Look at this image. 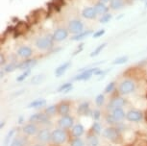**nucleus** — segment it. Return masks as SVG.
Instances as JSON below:
<instances>
[{"mask_svg": "<svg viewBox=\"0 0 147 146\" xmlns=\"http://www.w3.org/2000/svg\"><path fill=\"white\" fill-rule=\"evenodd\" d=\"M102 131V126L98 121H95L92 124V127H91V133L94 135H99Z\"/></svg>", "mask_w": 147, "mask_h": 146, "instance_id": "473e14b6", "label": "nucleus"}, {"mask_svg": "<svg viewBox=\"0 0 147 146\" xmlns=\"http://www.w3.org/2000/svg\"><path fill=\"white\" fill-rule=\"evenodd\" d=\"M4 125H5V122H4V121H2V122H1V125H0V128H3L4 127Z\"/></svg>", "mask_w": 147, "mask_h": 146, "instance_id": "3c124183", "label": "nucleus"}, {"mask_svg": "<svg viewBox=\"0 0 147 146\" xmlns=\"http://www.w3.org/2000/svg\"><path fill=\"white\" fill-rule=\"evenodd\" d=\"M115 82H111V83H109V84L107 85L106 87H105L104 92L105 93H111L113 89H115Z\"/></svg>", "mask_w": 147, "mask_h": 146, "instance_id": "79ce46f5", "label": "nucleus"}, {"mask_svg": "<svg viewBox=\"0 0 147 146\" xmlns=\"http://www.w3.org/2000/svg\"><path fill=\"white\" fill-rule=\"evenodd\" d=\"M58 125H59L60 128L65 129V130H68V129H71L74 126V119L69 114L63 115L58 121Z\"/></svg>", "mask_w": 147, "mask_h": 146, "instance_id": "39448f33", "label": "nucleus"}, {"mask_svg": "<svg viewBox=\"0 0 147 146\" xmlns=\"http://www.w3.org/2000/svg\"><path fill=\"white\" fill-rule=\"evenodd\" d=\"M87 142L88 146H98L99 145V139L97 137V135L90 134L87 137Z\"/></svg>", "mask_w": 147, "mask_h": 146, "instance_id": "a878e982", "label": "nucleus"}, {"mask_svg": "<svg viewBox=\"0 0 147 146\" xmlns=\"http://www.w3.org/2000/svg\"><path fill=\"white\" fill-rule=\"evenodd\" d=\"M128 62V57L123 56V57H118L113 62V65H123L125 63Z\"/></svg>", "mask_w": 147, "mask_h": 146, "instance_id": "c9c22d12", "label": "nucleus"}, {"mask_svg": "<svg viewBox=\"0 0 147 146\" xmlns=\"http://www.w3.org/2000/svg\"><path fill=\"white\" fill-rule=\"evenodd\" d=\"M4 72H5V71H4V70H2V71H1V74H0V76H1V77H3V75H4Z\"/></svg>", "mask_w": 147, "mask_h": 146, "instance_id": "864d4df0", "label": "nucleus"}, {"mask_svg": "<svg viewBox=\"0 0 147 146\" xmlns=\"http://www.w3.org/2000/svg\"><path fill=\"white\" fill-rule=\"evenodd\" d=\"M46 104V100L45 99H37V100L31 102L27 108L29 109H40V108H42L43 106H45Z\"/></svg>", "mask_w": 147, "mask_h": 146, "instance_id": "b1692460", "label": "nucleus"}, {"mask_svg": "<svg viewBox=\"0 0 147 146\" xmlns=\"http://www.w3.org/2000/svg\"><path fill=\"white\" fill-rule=\"evenodd\" d=\"M124 6V0H110V7L113 10L121 9Z\"/></svg>", "mask_w": 147, "mask_h": 146, "instance_id": "cd10ccee", "label": "nucleus"}, {"mask_svg": "<svg viewBox=\"0 0 147 146\" xmlns=\"http://www.w3.org/2000/svg\"><path fill=\"white\" fill-rule=\"evenodd\" d=\"M92 34V31L91 30H87V31H84V32H81L77 35H74L73 37L71 38L72 40H81L83 38H87L88 35H91Z\"/></svg>", "mask_w": 147, "mask_h": 146, "instance_id": "bb28decb", "label": "nucleus"}, {"mask_svg": "<svg viewBox=\"0 0 147 146\" xmlns=\"http://www.w3.org/2000/svg\"><path fill=\"white\" fill-rule=\"evenodd\" d=\"M111 114H112V115L115 117V119L117 121V122H120V121L123 120L124 118H126V114L122 108L113 109L112 111H111Z\"/></svg>", "mask_w": 147, "mask_h": 146, "instance_id": "6ab92c4d", "label": "nucleus"}, {"mask_svg": "<svg viewBox=\"0 0 147 146\" xmlns=\"http://www.w3.org/2000/svg\"><path fill=\"white\" fill-rule=\"evenodd\" d=\"M126 119L130 122H140L143 119V114L138 110H131L126 114Z\"/></svg>", "mask_w": 147, "mask_h": 146, "instance_id": "9d476101", "label": "nucleus"}, {"mask_svg": "<svg viewBox=\"0 0 147 146\" xmlns=\"http://www.w3.org/2000/svg\"><path fill=\"white\" fill-rule=\"evenodd\" d=\"M73 89V86H72V83L71 82H67L65 83L61 86L59 89H58V92H68Z\"/></svg>", "mask_w": 147, "mask_h": 146, "instance_id": "c85d7f7f", "label": "nucleus"}, {"mask_svg": "<svg viewBox=\"0 0 147 146\" xmlns=\"http://www.w3.org/2000/svg\"><path fill=\"white\" fill-rule=\"evenodd\" d=\"M70 146H85V142L80 137H73L70 141Z\"/></svg>", "mask_w": 147, "mask_h": 146, "instance_id": "f704fd0d", "label": "nucleus"}, {"mask_svg": "<svg viewBox=\"0 0 147 146\" xmlns=\"http://www.w3.org/2000/svg\"><path fill=\"white\" fill-rule=\"evenodd\" d=\"M133 146H147V140L146 139H138Z\"/></svg>", "mask_w": 147, "mask_h": 146, "instance_id": "c03bdc74", "label": "nucleus"}, {"mask_svg": "<svg viewBox=\"0 0 147 146\" xmlns=\"http://www.w3.org/2000/svg\"><path fill=\"white\" fill-rule=\"evenodd\" d=\"M44 79H45V75H44V74H37V75H35L31 79V84L32 85L41 84V83L44 81Z\"/></svg>", "mask_w": 147, "mask_h": 146, "instance_id": "c756f323", "label": "nucleus"}, {"mask_svg": "<svg viewBox=\"0 0 147 146\" xmlns=\"http://www.w3.org/2000/svg\"><path fill=\"white\" fill-rule=\"evenodd\" d=\"M29 121L32 123H40V124H46L49 123V117L45 112H38V114H32L29 118Z\"/></svg>", "mask_w": 147, "mask_h": 146, "instance_id": "1a4fd4ad", "label": "nucleus"}, {"mask_svg": "<svg viewBox=\"0 0 147 146\" xmlns=\"http://www.w3.org/2000/svg\"><path fill=\"white\" fill-rule=\"evenodd\" d=\"M111 19H112V15L108 13H105V15H103V16L99 19V22H100V23H108Z\"/></svg>", "mask_w": 147, "mask_h": 146, "instance_id": "a19ab883", "label": "nucleus"}, {"mask_svg": "<svg viewBox=\"0 0 147 146\" xmlns=\"http://www.w3.org/2000/svg\"><path fill=\"white\" fill-rule=\"evenodd\" d=\"M16 68H18V65L15 64V63H11V64L7 65L6 67H5L4 71L6 73H10V72H13V71H15Z\"/></svg>", "mask_w": 147, "mask_h": 146, "instance_id": "72a5a7b5", "label": "nucleus"}, {"mask_svg": "<svg viewBox=\"0 0 147 146\" xmlns=\"http://www.w3.org/2000/svg\"><path fill=\"white\" fill-rule=\"evenodd\" d=\"M108 1H109V0H100V2H103V3H106Z\"/></svg>", "mask_w": 147, "mask_h": 146, "instance_id": "5fc2aeb1", "label": "nucleus"}, {"mask_svg": "<svg viewBox=\"0 0 147 146\" xmlns=\"http://www.w3.org/2000/svg\"><path fill=\"white\" fill-rule=\"evenodd\" d=\"M53 36L51 35H47L44 36V37H40L38 38L37 40H36V46L38 49H41V50H46V49H49L52 47L53 45Z\"/></svg>", "mask_w": 147, "mask_h": 146, "instance_id": "20e7f679", "label": "nucleus"}, {"mask_svg": "<svg viewBox=\"0 0 147 146\" xmlns=\"http://www.w3.org/2000/svg\"><path fill=\"white\" fill-rule=\"evenodd\" d=\"M51 137H52V132L49 130L48 128L40 129L37 134L38 140H40V142H44V143L51 141Z\"/></svg>", "mask_w": 147, "mask_h": 146, "instance_id": "9b49d317", "label": "nucleus"}, {"mask_svg": "<svg viewBox=\"0 0 147 146\" xmlns=\"http://www.w3.org/2000/svg\"><path fill=\"white\" fill-rule=\"evenodd\" d=\"M85 133V128L82 124H75L73 127L71 128V136L73 137H81L83 134Z\"/></svg>", "mask_w": 147, "mask_h": 146, "instance_id": "aec40b11", "label": "nucleus"}, {"mask_svg": "<svg viewBox=\"0 0 147 146\" xmlns=\"http://www.w3.org/2000/svg\"><path fill=\"white\" fill-rule=\"evenodd\" d=\"M69 112H70V104H69V102L63 101L58 105V114H61L62 116L69 114Z\"/></svg>", "mask_w": 147, "mask_h": 146, "instance_id": "a211bd4d", "label": "nucleus"}, {"mask_svg": "<svg viewBox=\"0 0 147 146\" xmlns=\"http://www.w3.org/2000/svg\"><path fill=\"white\" fill-rule=\"evenodd\" d=\"M30 28V24L25 21H19L13 28V35L15 38H18L19 36H22L24 34H26L28 32V30Z\"/></svg>", "mask_w": 147, "mask_h": 146, "instance_id": "0eeeda50", "label": "nucleus"}, {"mask_svg": "<svg viewBox=\"0 0 147 146\" xmlns=\"http://www.w3.org/2000/svg\"><path fill=\"white\" fill-rule=\"evenodd\" d=\"M33 50L29 46H21L18 49V55L21 58H25V59H29L32 56Z\"/></svg>", "mask_w": 147, "mask_h": 146, "instance_id": "412c9836", "label": "nucleus"}, {"mask_svg": "<svg viewBox=\"0 0 147 146\" xmlns=\"http://www.w3.org/2000/svg\"><path fill=\"white\" fill-rule=\"evenodd\" d=\"M30 73H31V69L25 70L23 73H21L20 75H19L18 78H16V81H18V82H23L24 80H25L27 77L30 75Z\"/></svg>", "mask_w": 147, "mask_h": 146, "instance_id": "4c0bfd02", "label": "nucleus"}, {"mask_svg": "<svg viewBox=\"0 0 147 146\" xmlns=\"http://www.w3.org/2000/svg\"><path fill=\"white\" fill-rule=\"evenodd\" d=\"M22 131H23V133L25 135H27V136H34V135L38 134V132L40 130L38 129L37 125H36L35 123L30 122V123L26 124V125L23 126Z\"/></svg>", "mask_w": 147, "mask_h": 146, "instance_id": "2eb2a0df", "label": "nucleus"}, {"mask_svg": "<svg viewBox=\"0 0 147 146\" xmlns=\"http://www.w3.org/2000/svg\"><path fill=\"white\" fill-rule=\"evenodd\" d=\"M23 123V116H19L18 118V124H21Z\"/></svg>", "mask_w": 147, "mask_h": 146, "instance_id": "8fccbe9b", "label": "nucleus"}, {"mask_svg": "<svg viewBox=\"0 0 147 146\" xmlns=\"http://www.w3.org/2000/svg\"><path fill=\"white\" fill-rule=\"evenodd\" d=\"M106 46H107V42H104V43H102V44L98 45V46H97V47H96L95 49H94V50L90 53V57H91V58L96 57L97 55L101 53V51L103 50V49H104L105 47H106Z\"/></svg>", "mask_w": 147, "mask_h": 146, "instance_id": "2f4dec72", "label": "nucleus"}, {"mask_svg": "<svg viewBox=\"0 0 147 146\" xmlns=\"http://www.w3.org/2000/svg\"><path fill=\"white\" fill-rule=\"evenodd\" d=\"M103 73H106V71H104V70H101V69H99V68H97V69L95 70V72H94V75H96V76H100L102 75Z\"/></svg>", "mask_w": 147, "mask_h": 146, "instance_id": "de8ad7c7", "label": "nucleus"}, {"mask_svg": "<svg viewBox=\"0 0 147 146\" xmlns=\"http://www.w3.org/2000/svg\"><path fill=\"white\" fill-rule=\"evenodd\" d=\"M66 139H67V132L65 129L57 128L52 131L51 141L53 142V144L62 145L66 141Z\"/></svg>", "mask_w": 147, "mask_h": 146, "instance_id": "f257e3e1", "label": "nucleus"}, {"mask_svg": "<svg viewBox=\"0 0 147 146\" xmlns=\"http://www.w3.org/2000/svg\"><path fill=\"white\" fill-rule=\"evenodd\" d=\"M145 6H146V7H147V2H146V4H145Z\"/></svg>", "mask_w": 147, "mask_h": 146, "instance_id": "4d7b16f0", "label": "nucleus"}, {"mask_svg": "<svg viewBox=\"0 0 147 146\" xmlns=\"http://www.w3.org/2000/svg\"><path fill=\"white\" fill-rule=\"evenodd\" d=\"M53 40L55 41H62L65 40L68 36V31L65 28H59L53 33Z\"/></svg>", "mask_w": 147, "mask_h": 146, "instance_id": "4468645a", "label": "nucleus"}, {"mask_svg": "<svg viewBox=\"0 0 147 146\" xmlns=\"http://www.w3.org/2000/svg\"><path fill=\"white\" fill-rule=\"evenodd\" d=\"M44 112L48 115V116H52V115H55L58 112V105H51L49 107H47L45 109Z\"/></svg>", "mask_w": 147, "mask_h": 146, "instance_id": "7c9ffc66", "label": "nucleus"}, {"mask_svg": "<svg viewBox=\"0 0 147 146\" xmlns=\"http://www.w3.org/2000/svg\"><path fill=\"white\" fill-rule=\"evenodd\" d=\"M104 101H105V96H104V94H98V95L96 96L95 103H96V105L98 106V107L103 106Z\"/></svg>", "mask_w": 147, "mask_h": 146, "instance_id": "ea45409f", "label": "nucleus"}, {"mask_svg": "<svg viewBox=\"0 0 147 146\" xmlns=\"http://www.w3.org/2000/svg\"><path fill=\"white\" fill-rule=\"evenodd\" d=\"M105 34V30H99V31H97V32H95L94 34L92 35V37L94 38H100V37H102Z\"/></svg>", "mask_w": 147, "mask_h": 146, "instance_id": "a18cd8bd", "label": "nucleus"}, {"mask_svg": "<svg viewBox=\"0 0 147 146\" xmlns=\"http://www.w3.org/2000/svg\"><path fill=\"white\" fill-rule=\"evenodd\" d=\"M70 65H71L70 62H66V63H65V64L61 65L60 67H58L56 68V70H55V75H56V77L63 76V74L65 73V71L70 67Z\"/></svg>", "mask_w": 147, "mask_h": 146, "instance_id": "5701e85b", "label": "nucleus"}, {"mask_svg": "<svg viewBox=\"0 0 147 146\" xmlns=\"http://www.w3.org/2000/svg\"><path fill=\"white\" fill-rule=\"evenodd\" d=\"M82 15L84 16L85 18H88V19H93L96 17L97 15V13L94 7H87L83 10L82 12Z\"/></svg>", "mask_w": 147, "mask_h": 146, "instance_id": "4be33fe9", "label": "nucleus"}, {"mask_svg": "<svg viewBox=\"0 0 147 146\" xmlns=\"http://www.w3.org/2000/svg\"><path fill=\"white\" fill-rule=\"evenodd\" d=\"M77 114L79 115H92V112L90 109V103L88 102H83L78 107Z\"/></svg>", "mask_w": 147, "mask_h": 146, "instance_id": "dca6fc26", "label": "nucleus"}, {"mask_svg": "<svg viewBox=\"0 0 147 146\" xmlns=\"http://www.w3.org/2000/svg\"><path fill=\"white\" fill-rule=\"evenodd\" d=\"M127 104L126 99L122 96H115V97H113L109 102V105H108V108L111 109L112 111L113 109L115 108H123Z\"/></svg>", "mask_w": 147, "mask_h": 146, "instance_id": "6e6552de", "label": "nucleus"}, {"mask_svg": "<svg viewBox=\"0 0 147 146\" xmlns=\"http://www.w3.org/2000/svg\"><path fill=\"white\" fill-rule=\"evenodd\" d=\"M97 69L96 67H91V68H88L84 71H82L81 73H79L78 75H76L73 78V80L75 81H87V80L90 79L91 76L94 75V72Z\"/></svg>", "mask_w": 147, "mask_h": 146, "instance_id": "f8f14e48", "label": "nucleus"}, {"mask_svg": "<svg viewBox=\"0 0 147 146\" xmlns=\"http://www.w3.org/2000/svg\"><path fill=\"white\" fill-rule=\"evenodd\" d=\"M37 63H38V61L35 59H26L25 61H23V62L18 65V68L22 70L32 69V68L37 65Z\"/></svg>", "mask_w": 147, "mask_h": 146, "instance_id": "f3484780", "label": "nucleus"}, {"mask_svg": "<svg viewBox=\"0 0 147 146\" xmlns=\"http://www.w3.org/2000/svg\"><path fill=\"white\" fill-rule=\"evenodd\" d=\"M10 146H24V141L22 139L16 137V139H13L12 141H11Z\"/></svg>", "mask_w": 147, "mask_h": 146, "instance_id": "58836bf2", "label": "nucleus"}, {"mask_svg": "<svg viewBox=\"0 0 147 146\" xmlns=\"http://www.w3.org/2000/svg\"><path fill=\"white\" fill-rule=\"evenodd\" d=\"M103 136L107 139L111 140L113 143H120L121 141V135L120 131L117 128L113 126V127H108L103 131Z\"/></svg>", "mask_w": 147, "mask_h": 146, "instance_id": "f03ea898", "label": "nucleus"}, {"mask_svg": "<svg viewBox=\"0 0 147 146\" xmlns=\"http://www.w3.org/2000/svg\"><path fill=\"white\" fill-rule=\"evenodd\" d=\"M32 146H43L42 144H40V143H37V144H34V145H32Z\"/></svg>", "mask_w": 147, "mask_h": 146, "instance_id": "603ef678", "label": "nucleus"}, {"mask_svg": "<svg viewBox=\"0 0 147 146\" xmlns=\"http://www.w3.org/2000/svg\"><path fill=\"white\" fill-rule=\"evenodd\" d=\"M92 118L93 120L95 121H98L99 119H100V116H101V112L99 111V110H94V111L92 112Z\"/></svg>", "mask_w": 147, "mask_h": 146, "instance_id": "37998d69", "label": "nucleus"}, {"mask_svg": "<svg viewBox=\"0 0 147 146\" xmlns=\"http://www.w3.org/2000/svg\"><path fill=\"white\" fill-rule=\"evenodd\" d=\"M143 73L144 72L141 70L140 67H132L127 70L124 75L128 76L130 78H133V79H140L143 77Z\"/></svg>", "mask_w": 147, "mask_h": 146, "instance_id": "ddd939ff", "label": "nucleus"}, {"mask_svg": "<svg viewBox=\"0 0 147 146\" xmlns=\"http://www.w3.org/2000/svg\"><path fill=\"white\" fill-rule=\"evenodd\" d=\"M83 47H84V43H81V44H80V45L78 46V49H77V51L73 52V53H72V55H73V56H75V55L79 54L80 52H81V51L83 50Z\"/></svg>", "mask_w": 147, "mask_h": 146, "instance_id": "49530a36", "label": "nucleus"}, {"mask_svg": "<svg viewBox=\"0 0 147 146\" xmlns=\"http://www.w3.org/2000/svg\"><path fill=\"white\" fill-rule=\"evenodd\" d=\"M0 60H1V61H0V65H4V61H5V58H4V55L3 54L0 55Z\"/></svg>", "mask_w": 147, "mask_h": 146, "instance_id": "09e8293b", "label": "nucleus"}, {"mask_svg": "<svg viewBox=\"0 0 147 146\" xmlns=\"http://www.w3.org/2000/svg\"><path fill=\"white\" fill-rule=\"evenodd\" d=\"M146 116H147V114H146Z\"/></svg>", "mask_w": 147, "mask_h": 146, "instance_id": "13d9d810", "label": "nucleus"}, {"mask_svg": "<svg viewBox=\"0 0 147 146\" xmlns=\"http://www.w3.org/2000/svg\"><path fill=\"white\" fill-rule=\"evenodd\" d=\"M16 133V129H12V130H10V132L8 133L7 137H5V141H4V146H8L9 145L10 141L12 140V137L13 136V134Z\"/></svg>", "mask_w": 147, "mask_h": 146, "instance_id": "e433bc0d", "label": "nucleus"}, {"mask_svg": "<svg viewBox=\"0 0 147 146\" xmlns=\"http://www.w3.org/2000/svg\"><path fill=\"white\" fill-rule=\"evenodd\" d=\"M84 29V23L79 19H72L68 23V31L71 32L72 34H79Z\"/></svg>", "mask_w": 147, "mask_h": 146, "instance_id": "423d86ee", "label": "nucleus"}, {"mask_svg": "<svg viewBox=\"0 0 147 146\" xmlns=\"http://www.w3.org/2000/svg\"><path fill=\"white\" fill-rule=\"evenodd\" d=\"M94 9H95L96 13H99V15H105V13H108V12H109V8L106 7V5L103 2H97L94 5Z\"/></svg>", "mask_w": 147, "mask_h": 146, "instance_id": "393cba45", "label": "nucleus"}, {"mask_svg": "<svg viewBox=\"0 0 147 146\" xmlns=\"http://www.w3.org/2000/svg\"><path fill=\"white\" fill-rule=\"evenodd\" d=\"M122 16H123V15H118V16H117V17H116V18H117V19H119V18H121Z\"/></svg>", "mask_w": 147, "mask_h": 146, "instance_id": "6e6d98bb", "label": "nucleus"}, {"mask_svg": "<svg viewBox=\"0 0 147 146\" xmlns=\"http://www.w3.org/2000/svg\"><path fill=\"white\" fill-rule=\"evenodd\" d=\"M136 90V84L131 79H126L123 82L120 83L118 87V92L122 95L130 94Z\"/></svg>", "mask_w": 147, "mask_h": 146, "instance_id": "7ed1b4c3", "label": "nucleus"}]
</instances>
